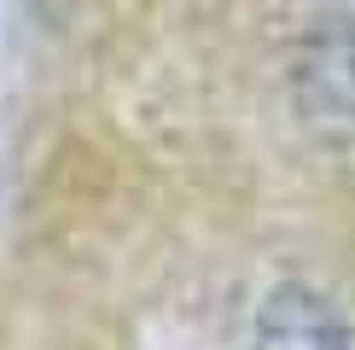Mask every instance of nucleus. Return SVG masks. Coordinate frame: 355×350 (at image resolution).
I'll list each match as a JSON object with an SVG mask.
<instances>
[{"mask_svg": "<svg viewBox=\"0 0 355 350\" xmlns=\"http://www.w3.org/2000/svg\"><path fill=\"white\" fill-rule=\"evenodd\" d=\"M250 350H355V333L332 292L315 281H274L250 315Z\"/></svg>", "mask_w": 355, "mask_h": 350, "instance_id": "obj_2", "label": "nucleus"}, {"mask_svg": "<svg viewBox=\"0 0 355 350\" xmlns=\"http://www.w3.org/2000/svg\"><path fill=\"white\" fill-rule=\"evenodd\" d=\"M286 99L315 146L355 140V12L320 6L286 65Z\"/></svg>", "mask_w": 355, "mask_h": 350, "instance_id": "obj_1", "label": "nucleus"}]
</instances>
